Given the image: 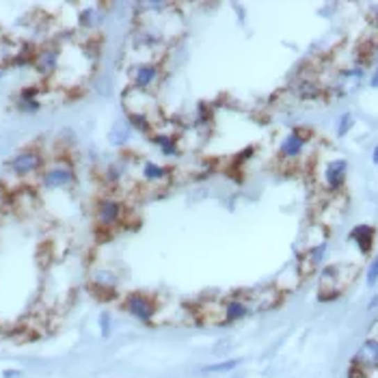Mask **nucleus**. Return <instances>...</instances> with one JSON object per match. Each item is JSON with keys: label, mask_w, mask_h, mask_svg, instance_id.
<instances>
[{"label": "nucleus", "mask_w": 378, "mask_h": 378, "mask_svg": "<svg viewBox=\"0 0 378 378\" xmlns=\"http://www.w3.org/2000/svg\"><path fill=\"white\" fill-rule=\"evenodd\" d=\"M128 205H125L123 199H119L117 195H102L97 201H95V207H93V219H95V225L100 232L104 234H111L115 229L123 227L128 223Z\"/></svg>", "instance_id": "1"}, {"label": "nucleus", "mask_w": 378, "mask_h": 378, "mask_svg": "<svg viewBox=\"0 0 378 378\" xmlns=\"http://www.w3.org/2000/svg\"><path fill=\"white\" fill-rule=\"evenodd\" d=\"M356 268L348 264H331L320 270L318 277V299L320 301H333L344 294V290L354 281Z\"/></svg>", "instance_id": "2"}, {"label": "nucleus", "mask_w": 378, "mask_h": 378, "mask_svg": "<svg viewBox=\"0 0 378 378\" xmlns=\"http://www.w3.org/2000/svg\"><path fill=\"white\" fill-rule=\"evenodd\" d=\"M311 141H313V134L305 128H294V130L285 132L277 147V158L288 166L301 164L307 158Z\"/></svg>", "instance_id": "3"}, {"label": "nucleus", "mask_w": 378, "mask_h": 378, "mask_svg": "<svg viewBox=\"0 0 378 378\" xmlns=\"http://www.w3.org/2000/svg\"><path fill=\"white\" fill-rule=\"evenodd\" d=\"M121 307L128 316H132L136 322H141L145 326H154L158 320V313H160L158 301L145 292H128L121 299Z\"/></svg>", "instance_id": "4"}, {"label": "nucleus", "mask_w": 378, "mask_h": 378, "mask_svg": "<svg viewBox=\"0 0 378 378\" xmlns=\"http://www.w3.org/2000/svg\"><path fill=\"white\" fill-rule=\"evenodd\" d=\"M39 184L48 191H68L76 184V169L65 158L46 162L44 171L39 173Z\"/></svg>", "instance_id": "5"}, {"label": "nucleus", "mask_w": 378, "mask_h": 378, "mask_svg": "<svg viewBox=\"0 0 378 378\" xmlns=\"http://www.w3.org/2000/svg\"><path fill=\"white\" fill-rule=\"evenodd\" d=\"M251 313H255L253 303H251L246 292H236L232 297H227L219 301L216 309V324H238L244 318H249Z\"/></svg>", "instance_id": "6"}, {"label": "nucleus", "mask_w": 378, "mask_h": 378, "mask_svg": "<svg viewBox=\"0 0 378 378\" xmlns=\"http://www.w3.org/2000/svg\"><path fill=\"white\" fill-rule=\"evenodd\" d=\"M130 78V87L145 91V93H154L160 82L164 78V68L158 61H147V63H134L128 72Z\"/></svg>", "instance_id": "7"}, {"label": "nucleus", "mask_w": 378, "mask_h": 378, "mask_svg": "<svg viewBox=\"0 0 378 378\" xmlns=\"http://www.w3.org/2000/svg\"><path fill=\"white\" fill-rule=\"evenodd\" d=\"M288 91L294 95V100L316 102V100H322V97L326 95V85H322L316 74L303 70L297 78L290 82V89H288Z\"/></svg>", "instance_id": "8"}, {"label": "nucleus", "mask_w": 378, "mask_h": 378, "mask_svg": "<svg viewBox=\"0 0 378 378\" xmlns=\"http://www.w3.org/2000/svg\"><path fill=\"white\" fill-rule=\"evenodd\" d=\"M46 166V158L39 150L35 147H29V150L17 152L9 162H7V169L17 175V178H29V175H39L44 171Z\"/></svg>", "instance_id": "9"}, {"label": "nucleus", "mask_w": 378, "mask_h": 378, "mask_svg": "<svg viewBox=\"0 0 378 378\" xmlns=\"http://www.w3.org/2000/svg\"><path fill=\"white\" fill-rule=\"evenodd\" d=\"M33 70L41 76V78H52L61 72L63 65V50L56 44H46L33 52V61H31Z\"/></svg>", "instance_id": "10"}, {"label": "nucleus", "mask_w": 378, "mask_h": 378, "mask_svg": "<svg viewBox=\"0 0 378 378\" xmlns=\"http://www.w3.org/2000/svg\"><path fill=\"white\" fill-rule=\"evenodd\" d=\"M348 180V162L344 158H331L322 166V184L324 191L331 195H340Z\"/></svg>", "instance_id": "11"}, {"label": "nucleus", "mask_w": 378, "mask_h": 378, "mask_svg": "<svg viewBox=\"0 0 378 378\" xmlns=\"http://www.w3.org/2000/svg\"><path fill=\"white\" fill-rule=\"evenodd\" d=\"M139 178L143 180L145 188H166L173 180V169L156 160H143L139 162Z\"/></svg>", "instance_id": "12"}, {"label": "nucleus", "mask_w": 378, "mask_h": 378, "mask_svg": "<svg viewBox=\"0 0 378 378\" xmlns=\"http://www.w3.org/2000/svg\"><path fill=\"white\" fill-rule=\"evenodd\" d=\"M350 365H356L365 370L368 374H378V338H368L363 340V344L359 346V350L354 352L352 356V363Z\"/></svg>", "instance_id": "13"}, {"label": "nucleus", "mask_w": 378, "mask_h": 378, "mask_svg": "<svg viewBox=\"0 0 378 378\" xmlns=\"http://www.w3.org/2000/svg\"><path fill=\"white\" fill-rule=\"evenodd\" d=\"M363 65H352V68H344L338 72V76H335L331 89H335V93L338 95H346V93H352L356 87L361 85L363 80Z\"/></svg>", "instance_id": "14"}, {"label": "nucleus", "mask_w": 378, "mask_h": 378, "mask_svg": "<svg viewBox=\"0 0 378 378\" xmlns=\"http://www.w3.org/2000/svg\"><path fill=\"white\" fill-rule=\"evenodd\" d=\"M348 240L356 246V251H359L361 255H370L376 242V229L368 223H359L350 229Z\"/></svg>", "instance_id": "15"}, {"label": "nucleus", "mask_w": 378, "mask_h": 378, "mask_svg": "<svg viewBox=\"0 0 378 378\" xmlns=\"http://www.w3.org/2000/svg\"><path fill=\"white\" fill-rule=\"evenodd\" d=\"M326 255V240L318 242V244H311L305 253L301 255L299 260V272H301V277H309L311 272H316L318 266L322 264Z\"/></svg>", "instance_id": "16"}, {"label": "nucleus", "mask_w": 378, "mask_h": 378, "mask_svg": "<svg viewBox=\"0 0 378 378\" xmlns=\"http://www.w3.org/2000/svg\"><path fill=\"white\" fill-rule=\"evenodd\" d=\"M41 104H44V102H41V87H37V85L24 87L15 97V109L19 113H24V115L37 113L41 109Z\"/></svg>", "instance_id": "17"}, {"label": "nucleus", "mask_w": 378, "mask_h": 378, "mask_svg": "<svg viewBox=\"0 0 378 378\" xmlns=\"http://www.w3.org/2000/svg\"><path fill=\"white\" fill-rule=\"evenodd\" d=\"M150 141L158 147V152L166 158H173V156H180L182 154V145H180V136L175 132H162V130H156Z\"/></svg>", "instance_id": "18"}, {"label": "nucleus", "mask_w": 378, "mask_h": 378, "mask_svg": "<svg viewBox=\"0 0 378 378\" xmlns=\"http://www.w3.org/2000/svg\"><path fill=\"white\" fill-rule=\"evenodd\" d=\"M132 132H134V130H132L130 121H128V119H119V121L113 123V128H111V132H109V141H111L115 147H123L125 143L130 141Z\"/></svg>", "instance_id": "19"}, {"label": "nucleus", "mask_w": 378, "mask_h": 378, "mask_svg": "<svg viewBox=\"0 0 378 378\" xmlns=\"http://www.w3.org/2000/svg\"><path fill=\"white\" fill-rule=\"evenodd\" d=\"M78 22H80L82 29L91 31V29H95V26L102 22V15L97 13L95 7H87V9H82V11L78 13Z\"/></svg>", "instance_id": "20"}, {"label": "nucleus", "mask_w": 378, "mask_h": 378, "mask_svg": "<svg viewBox=\"0 0 378 378\" xmlns=\"http://www.w3.org/2000/svg\"><path fill=\"white\" fill-rule=\"evenodd\" d=\"M238 365H240V359H227V361H219V363H210L201 372L203 374H227V372L236 370Z\"/></svg>", "instance_id": "21"}, {"label": "nucleus", "mask_w": 378, "mask_h": 378, "mask_svg": "<svg viewBox=\"0 0 378 378\" xmlns=\"http://www.w3.org/2000/svg\"><path fill=\"white\" fill-rule=\"evenodd\" d=\"M210 123H212V109H210L207 104H201L195 115V125L201 128V125H210Z\"/></svg>", "instance_id": "22"}, {"label": "nucleus", "mask_w": 378, "mask_h": 378, "mask_svg": "<svg viewBox=\"0 0 378 378\" xmlns=\"http://www.w3.org/2000/svg\"><path fill=\"white\" fill-rule=\"evenodd\" d=\"M352 128H354V115L352 113H344L338 119V136H346Z\"/></svg>", "instance_id": "23"}, {"label": "nucleus", "mask_w": 378, "mask_h": 378, "mask_svg": "<svg viewBox=\"0 0 378 378\" xmlns=\"http://www.w3.org/2000/svg\"><path fill=\"white\" fill-rule=\"evenodd\" d=\"M113 331V316L109 311H104L100 313V333H102V338H109Z\"/></svg>", "instance_id": "24"}, {"label": "nucleus", "mask_w": 378, "mask_h": 378, "mask_svg": "<svg viewBox=\"0 0 378 378\" xmlns=\"http://www.w3.org/2000/svg\"><path fill=\"white\" fill-rule=\"evenodd\" d=\"M365 281H368L370 288L378 283V255L372 260V264H370V268H368V277H365Z\"/></svg>", "instance_id": "25"}, {"label": "nucleus", "mask_w": 378, "mask_h": 378, "mask_svg": "<svg viewBox=\"0 0 378 378\" xmlns=\"http://www.w3.org/2000/svg\"><path fill=\"white\" fill-rule=\"evenodd\" d=\"M348 378H372L365 370H361V368H356V365H350V370H348Z\"/></svg>", "instance_id": "26"}, {"label": "nucleus", "mask_w": 378, "mask_h": 378, "mask_svg": "<svg viewBox=\"0 0 378 378\" xmlns=\"http://www.w3.org/2000/svg\"><path fill=\"white\" fill-rule=\"evenodd\" d=\"M370 87L378 89V65L374 68V72H372V76H370Z\"/></svg>", "instance_id": "27"}, {"label": "nucleus", "mask_w": 378, "mask_h": 378, "mask_svg": "<svg viewBox=\"0 0 378 378\" xmlns=\"http://www.w3.org/2000/svg\"><path fill=\"white\" fill-rule=\"evenodd\" d=\"M22 376V372H17V370H5L3 372V378H19Z\"/></svg>", "instance_id": "28"}, {"label": "nucleus", "mask_w": 378, "mask_h": 378, "mask_svg": "<svg viewBox=\"0 0 378 378\" xmlns=\"http://www.w3.org/2000/svg\"><path fill=\"white\" fill-rule=\"evenodd\" d=\"M372 162H374V164H378V145L372 150Z\"/></svg>", "instance_id": "29"}]
</instances>
